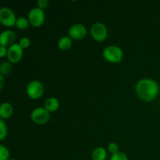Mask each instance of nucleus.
I'll use <instances>...</instances> for the list:
<instances>
[{"instance_id":"f257e3e1","label":"nucleus","mask_w":160,"mask_h":160,"mask_svg":"<svg viewBox=\"0 0 160 160\" xmlns=\"http://www.w3.org/2000/svg\"><path fill=\"white\" fill-rule=\"evenodd\" d=\"M136 93L143 101H153L159 94V85L154 80L144 78L136 84Z\"/></svg>"},{"instance_id":"f03ea898","label":"nucleus","mask_w":160,"mask_h":160,"mask_svg":"<svg viewBox=\"0 0 160 160\" xmlns=\"http://www.w3.org/2000/svg\"><path fill=\"white\" fill-rule=\"evenodd\" d=\"M103 57L106 61L112 63H119L123 59V52L121 48L116 45L106 47L103 51Z\"/></svg>"},{"instance_id":"7ed1b4c3","label":"nucleus","mask_w":160,"mask_h":160,"mask_svg":"<svg viewBox=\"0 0 160 160\" xmlns=\"http://www.w3.org/2000/svg\"><path fill=\"white\" fill-rule=\"evenodd\" d=\"M44 93V85L41 81L34 80L27 86V94L31 99H38Z\"/></svg>"},{"instance_id":"20e7f679","label":"nucleus","mask_w":160,"mask_h":160,"mask_svg":"<svg viewBox=\"0 0 160 160\" xmlns=\"http://www.w3.org/2000/svg\"><path fill=\"white\" fill-rule=\"evenodd\" d=\"M45 16L43 9L38 7L31 9L28 13V20L30 23L35 28H39L42 26L45 22Z\"/></svg>"},{"instance_id":"39448f33","label":"nucleus","mask_w":160,"mask_h":160,"mask_svg":"<svg viewBox=\"0 0 160 160\" xmlns=\"http://www.w3.org/2000/svg\"><path fill=\"white\" fill-rule=\"evenodd\" d=\"M31 118L34 123L42 125L46 123L50 119V112L44 107H38L31 112Z\"/></svg>"},{"instance_id":"423d86ee","label":"nucleus","mask_w":160,"mask_h":160,"mask_svg":"<svg viewBox=\"0 0 160 160\" xmlns=\"http://www.w3.org/2000/svg\"><path fill=\"white\" fill-rule=\"evenodd\" d=\"M0 22L3 26L7 28H12L16 25L17 18L13 11L7 7L2 8L0 9Z\"/></svg>"},{"instance_id":"0eeeda50","label":"nucleus","mask_w":160,"mask_h":160,"mask_svg":"<svg viewBox=\"0 0 160 160\" xmlns=\"http://www.w3.org/2000/svg\"><path fill=\"white\" fill-rule=\"evenodd\" d=\"M91 34L97 42H103L108 35V30L106 25L102 23H95L91 28Z\"/></svg>"},{"instance_id":"6e6552de","label":"nucleus","mask_w":160,"mask_h":160,"mask_svg":"<svg viewBox=\"0 0 160 160\" xmlns=\"http://www.w3.org/2000/svg\"><path fill=\"white\" fill-rule=\"evenodd\" d=\"M23 56V48L17 43H14L8 49V59L12 63H17Z\"/></svg>"},{"instance_id":"1a4fd4ad","label":"nucleus","mask_w":160,"mask_h":160,"mask_svg":"<svg viewBox=\"0 0 160 160\" xmlns=\"http://www.w3.org/2000/svg\"><path fill=\"white\" fill-rule=\"evenodd\" d=\"M69 34L71 38L75 40H81L87 34V30L85 27L81 23H76L70 27L69 30Z\"/></svg>"},{"instance_id":"9d476101","label":"nucleus","mask_w":160,"mask_h":160,"mask_svg":"<svg viewBox=\"0 0 160 160\" xmlns=\"http://www.w3.org/2000/svg\"><path fill=\"white\" fill-rule=\"evenodd\" d=\"M16 39V34L12 31H4L2 32L0 35V44L2 46L7 47L12 45L14 44V41Z\"/></svg>"},{"instance_id":"9b49d317","label":"nucleus","mask_w":160,"mask_h":160,"mask_svg":"<svg viewBox=\"0 0 160 160\" xmlns=\"http://www.w3.org/2000/svg\"><path fill=\"white\" fill-rule=\"evenodd\" d=\"M13 113V107L10 103L3 102L0 106V117L2 119L9 118Z\"/></svg>"},{"instance_id":"f8f14e48","label":"nucleus","mask_w":160,"mask_h":160,"mask_svg":"<svg viewBox=\"0 0 160 160\" xmlns=\"http://www.w3.org/2000/svg\"><path fill=\"white\" fill-rule=\"evenodd\" d=\"M59 107V102L57 98L54 97H51L45 100V108L49 112H55L57 110Z\"/></svg>"},{"instance_id":"ddd939ff","label":"nucleus","mask_w":160,"mask_h":160,"mask_svg":"<svg viewBox=\"0 0 160 160\" xmlns=\"http://www.w3.org/2000/svg\"><path fill=\"white\" fill-rule=\"evenodd\" d=\"M72 45V40L71 38L68 36H64L61 38L58 42V47L62 51H67L70 49Z\"/></svg>"},{"instance_id":"4468645a","label":"nucleus","mask_w":160,"mask_h":160,"mask_svg":"<svg viewBox=\"0 0 160 160\" xmlns=\"http://www.w3.org/2000/svg\"><path fill=\"white\" fill-rule=\"evenodd\" d=\"M92 156L93 160H105L107 156V152L104 148L98 147L92 152Z\"/></svg>"},{"instance_id":"2eb2a0df","label":"nucleus","mask_w":160,"mask_h":160,"mask_svg":"<svg viewBox=\"0 0 160 160\" xmlns=\"http://www.w3.org/2000/svg\"><path fill=\"white\" fill-rule=\"evenodd\" d=\"M30 24V22L28 19L25 18V17H19L17 19V22H16V26L17 28L20 30H24L28 28Z\"/></svg>"},{"instance_id":"dca6fc26","label":"nucleus","mask_w":160,"mask_h":160,"mask_svg":"<svg viewBox=\"0 0 160 160\" xmlns=\"http://www.w3.org/2000/svg\"><path fill=\"white\" fill-rule=\"evenodd\" d=\"M12 71V65L10 62H3L0 66V72L2 75H7Z\"/></svg>"},{"instance_id":"f3484780","label":"nucleus","mask_w":160,"mask_h":160,"mask_svg":"<svg viewBox=\"0 0 160 160\" xmlns=\"http://www.w3.org/2000/svg\"><path fill=\"white\" fill-rule=\"evenodd\" d=\"M7 135V127L3 120H0V140H4Z\"/></svg>"},{"instance_id":"a211bd4d","label":"nucleus","mask_w":160,"mask_h":160,"mask_svg":"<svg viewBox=\"0 0 160 160\" xmlns=\"http://www.w3.org/2000/svg\"><path fill=\"white\" fill-rule=\"evenodd\" d=\"M9 152L7 148L0 145V160H9Z\"/></svg>"},{"instance_id":"6ab92c4d","label":"nucleus","mask_w":160,"mask_h":160,"mask_svg":"<svg viewBox=\"0 0 160 160\" xmlns=\"http://www.w3.org/2000/svg\"><path fill=\"white\" fill-rule=\"evenodd\" d=\"M110 160H128V158L125 153L119 152L116 153V154L112 155Z\"/></svg>"},{"instance_id":"aec40b11","label":"nucleus","mask_w":160,"mask_h":160,"mask_svg":"<svg viewBox=\"0 0 160 160\" xmlns=\"http://www.w3.org/2000/svg\"><path fill=\"white\" fill-rule=\"evenodd\" d=\"M19 45H20V47H21L23 49V48H27L30 46V45H31V40L27 37L22 38L20 40V43H19Z\"/></svg>"},{"instance_id":"412c9836","label":"nucleus","mask_w":160,"mask_h":160,"mask_svg":"<svg viewBox=\"0 0 160 160\" xmlns=\"http://www.w3.org/2000/svg\"><path fill=\"white\" fill-rule=\"evenodd\" d=\"M108 150H109V152L111 154L114 155L116 154V153L119 152V147L117 144L114 143V142H112V143L109 144V146H108Z\"/></svg>"},{"instance_id":"4be33fe9","label":"nucleus","mask_w":160,"mask_h":160,"mask_svg":"<svg viewBox=\"0 0 160 160\" xmlns=\"http://www.w3.org/2000/svg\"><path fill=\"white\" fill-rule=\"evenodd\" d=\"M37 4L38 6V8L44 9L45 8H47V6H48V0H39V1H38Z\"/></svg>"},{"instance_id":"5701e85b","label":"nucleus","mask_w":160,"mask_h":160,"mask_svg":"<svg viewBox=\"0 0 160 160\" xmlns=\"http://www.w3.org/2000/svg\"><path fill=\"white\" fill-rule=\"evenodd\" d=\"M8 54V49L5 46H0V57L3 58Z\"/></svg>"},{"instance_id":"b1692460","label":"nucleus","mask_w":160,"mask_h":160,"mask_svg":"<svg viewBox=\"0 0 160 160\" xmlns=\"http://www.w3.org/2000/svg\"><path fill=\"white\" fill-rule=\"evenodd\" d=\"M0 83H1V84H0V89H2V87H3V84H4V78H3V75H0Z\"/></svg>"},{"instance_id":"393cba45","label":"nucleus","mask_w":160,"mask_h":160,"mask_svg":"<svg viewBox=\"0 0 160 160\" xmlns=\"http://www.w3.org/2000/svg\"><path fill=\"white\" fill-rule=\"evenodd\" d=\"M9 160H17V159H9Z\"/></svg>"}]
</instances>
